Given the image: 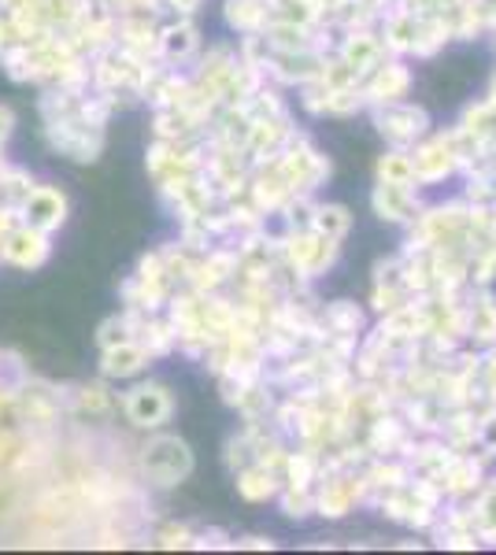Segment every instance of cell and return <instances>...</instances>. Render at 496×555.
<instances>
[{
    "label": "cell",
    "mask_w": 496,
    "mask_h": 555,
    "mask_svg": "<svg viewBox=\"0 0 496 555\" xmlns=\"http://www.w3.org/2000/svg\"><path fill=\"white\" fill-rule=\"evenodd\" d=\"M4 256L8 259H15V263H23V267H30V263H38V259L44 256V241L38 234H30V230H20V234H8L4 241Z\"/></svg>",
    "instance_id": "6da1fadb"
},
{
    "label": "cell",
    "mask_w": 496,
    "mask_h": 555,
    "mask_svg": "<svg viewBox=\"0 0 496 555\" xmlns=\"http://www.w3.org/2000/svg\"><path fill=\"white\" fill-rule=\"evenodd\" d=\"M60 211H63L60 196H52V193H30V196H26V219H30L34 230H49L52 222H60Z\"/></svg>",
    "instance_id": "7a4b0ae2"
},
{
    "label": "cell",
    "mask_w": 496,
    "mask_h": 555,
    "mask_svg": "<svg viewBox=\"0 0 496 555\" xmlns=\"http://www.w3.org/2000/svg\"><path fill=\"white\" fill-rule=\"evenodd\" d=\"M8 127H12V115L0 112V138H4V133H8Z\"/></svg>",
    "instance_id": "3957f363"
}]
</instances>
